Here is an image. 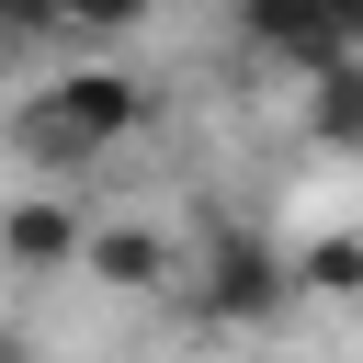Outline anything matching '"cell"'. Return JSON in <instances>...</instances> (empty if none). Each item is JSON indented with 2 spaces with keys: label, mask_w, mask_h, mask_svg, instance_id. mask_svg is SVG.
Masks as SVG:
<instances>
[{
  "label": "cell",
  "mask_w": 363,
  "mask_h": 363,
  "mask_svg": "<svg viewBox=\"0 0 363 363\" xmlns=\"http://www.w3.org/2000/svg\"><path fill=\"white\" fill-rule=\"evenodd\" d=\"M136 125H147V79L136 68H68V79H45V91L11 102V159H34L45 182H68V170L113 159Z\"/></svg>",
  "instance_id": "1"
},
{
  "label": "cell",
  "mask_w": 363,
  "mask_h": 363,
  "mask_svg": "<svg viewBox=\"0 0 363 363\" xmlns=\"http://www.w3.org/2000/svg\"><path fill=\"white\" fill-rule=\"evenodd\" d=\"M238 34H250L272 68H295V79L340 68V34H329V11H318V0H238Z\"/></svg>",
  "instance_id": "5"
},
{
  "label": "cell",
  "mask_w": 363,
  "mask_h": 363,
  "mask_svg": "<svg viewBox=\"0 0 363 363\" xmlns=\"http://www.w3.org/2000/svg\"><path fill=\"white\" fill-rule=\"evenodd\" d=\"M295 295H363V238H352V227L306 238V250H295Z\"/></svg>",
  "instance_id": "7"
},
{
  "label": "cell",
  "mask_w": 363,
  "mask_h": 363,
  "mask_svg": "<svg viewBox=\"0 0 363 363\" xmlns=\"http://www.w3.org/2000/svg\"><path fill=\"white\" fill-rule=\"evenodd\" d=\"M45 34H68L57 0H0V45H45Z\"/></svg>",
  "instance_id": "9"
},
{
  "label": "cell",
  "mask_w": 363,
  "mask_h": 363,
  "mask_svg": "<svg viewBox=\"0 0 363 363\" xmlns=\"http://www.w3.org/2000/svg\"><path fill=\"white\" fill-rule=\"evenodd\" d=\"M79 272H91L102 295H159V284L182 272V250H170V227H147V216H102V227L79 238Z\"/></svg>",
  "instance_id": "4"
},
{
  "label": "cell",
  "mask_w": 363,
  "mask_h": 363,
  "mask_svg": "<svg viewBox=\"0 0 363 363\" xmlns=\"http://www.w3.org/2000/svg\"><path fill=\"white\" fill-rule=\"evenodd\" d=\"M0 363H34V340H23V329H0Z\"/></svg>",
  "instance_id": "11"
},
{
  "label": "cell",
  "mask_w": 363,
  "mask_h": 363,
  "mask_svg": "<svg viewBox=\"0 0 363 363\" xmlns=\"http://www.w3.org/2000/svg\"><path fill=\"white\" fill-rule=\"evenodd\" d=\"M306 136L329 159H363V57H340V68L306 79Z\"/></svg>",
  "instance_id": "6"
},
{
  "label": "cell",
  "mask_w": 363,
  "mask_h": 363,
  "mask_svg": "<svg viewBox=\"0 0 363 363\" xmlns=\"http://www.w3.org/2000/svg\"><path fill=\"white\" fill-rule=\"evenodd\" d=\"M79 238H91V216H79L68 193H11V204H0V272H23V284L79 272Z\"/></svg>",
  "instance_id": "3"
},
{
  "label": "cell",
  "mask_w": 363,
  "mask_h": 363,
  "mask_svg": "<svg viewBox=\"0 0 363 363\" xmlns=\"http://www.w3.org/2000/svg\"><path fill=\"white\" fill-rule=\"evenodd\" d=\"M147 11H159V0H57V23H68L79 45H102V34H136Z\"/></svg>",
  "instance_id": "8"
},
{
  "label": "cell",
  "mask_w": 363,
  "mask_h": 363,
  "mask_svg": "<svg viewBox=\"0 0 363 363\" xmlns=\"http://www.w3.org/2000/svg\"><path fill=\"white\" fill-rule=\"evenodd\" d=\"M295 306V250H272L261 227H216L193 261V318L204 329H272Z\"/></svg>",
  "instance_id": "2"
},
{
  "label": "cell",
  "mask_w": 363,
  "mask_h": 363,
  "mask_svg": "<svg viewBox=\"0 0 363 363\" xmlns=\"http://www.w3.org/2000/svg\"><path fill=\"white\" fill-rule=\"evenodd\" d=\"M329 11V34H340V57H363V0H318Z\"/></svg>",
  "instance_id": "10"
}]
</instances>
